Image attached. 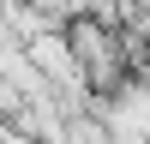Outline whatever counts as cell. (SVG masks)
Instances as JSON below:
<instances>
[]
</instances>
